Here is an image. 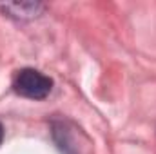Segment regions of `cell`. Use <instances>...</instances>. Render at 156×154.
<instances>
[{"mask_svg": "<svg viewBox=\"0 0 156 154\" xmlns=\"http://www.w3.org/2000/svg\"><path fill=\"white\" fill-rule=\"evenodd\" d=\"M13 89L24 98L44 100L53 89V80L37 69H20L13 78Z\"/></svg>", "mask_w": 156, "mask_h": 154, "instance_id": "cell-1", "label": "cell"}, {"mask_svg": "<svg viewBox=\"0 0 156 154\" xmlns=\"http://www.w3.org/2000/svg\"><path fill=\"white\" fill-rule=\"evenodd\" d=\"M0 9L4 13H7L9 16H16V18H33L42 11L40 4H33V2H16V4H0Z\"/></svg>", "mask_w": 156, "mask_h": 154, "instance_id": "cell-2", "label": "cell"}, {"mask_svg": "<svg viewBox=\"0 0 156 154\" xmlns=\"http://www.w3.org/2000/svg\"><path fill=\"white\" fill-rule=\"evenodd\" d=\"M2 140H4V127H2V123H0V143H2Z\"/></svg>", "mask_w": 156, "mask_h": 154, "instance_id": "cell-3", "label": "cell"}]
</instances>
